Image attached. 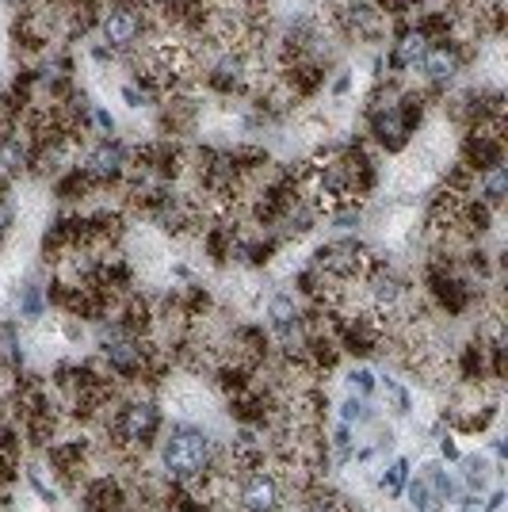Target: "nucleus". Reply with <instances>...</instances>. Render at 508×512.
Here are the masks:
<instances>
[{"instance_id":"6ab92c4d","label":"nucleus","mask_w":508,"mask_h":512,"mask_svg":"<svg viewBox=\"0 0 508 512\" xmlns=\"http://www.w3.org/2000/svg\"><path fill=\"white\" fill-rule=\"evenodd\" d=\"M405 4H409V8L417 12V8H421V4H428V0H405Z\"/></svg>"},{"instance_id":"423d86ee","label":"nucleus","mask_w":508,"mask_h":512,"mask_svg":"<svg viewBox=\"0 0 508 512\" xmlns=\"http://www.w3.org/2000/svg\"><path fill=\"white\" fill-rule=\"evenodd\" d=\"M474 199H482L486 207H493V211H501V203H505L508 195V165H493V169L478 172L474 176Z\"/></svg>"},{"instance_id":"6e6552de","label":"nucleus","mask_w":508,"mask_h":512,"mask_svg":"<svg viewBox=\"0 0 508 512\" xmlns=\"http://www.w3.org/2000/svg\"><path fill=\"white\" fill-rule=\"evenodd\" d=\"M43 314H46V287L35 283V279H27L20 287V318L39 321Z\"/></svg>"},{"instance_id":"ddd939ff","label":"nucleus","mask_w":508,"mask_h":512,"mask_svg":"<svg viewBox=\"0 0 508 512\" xmlns=\"http://www.w3.org/2000/svg\"><path fill=\"white\" fill-rule=\"evenodd\" d=\"M119 96H123V100H127V107H134V111L149 104V92L142 85H138V81H130V85L119 88Z\"/></svg>"},{"instance_id":"f03ea898","label":"nucleus","mask_w":508,"mask_h":512,"mask_svg":"<svg viewBox=\"0 0 508 512\" xmlns=\"http://www.w3.org/2000/svg\"><path fill=\"white\" fill-rule=\"evenodd\" d=\"M470 62V50L459 39H440L424 50V58L417 62L421 69V81H424V96H447V88L455 85V77L463 73V65Z\"/></svg>"},{"instance_id":"f3484780","label":"nucleus","mask_w":508,"mask_h":512,"mask_svg":"<svg viewBox=\"0 0 508 512\" xmlns=\"http://www.w3.org/2000/svg\"><path fill=\"white\" fill-rule=\"evenodd\" d=\"M440 455H444V459H463V455H459V448H455L451 440H440Z\"/></svg>"},{"instance_id":"9d476101","label":"nucleus","mask_w":508,"mask_h":512,"mask_svg":"<svg viewBox=\"0 0 508 512\" xmlns=\"http://www.w3.org/2000/svg\"><path fill=\"white\" fill-rule=\"evenodd\" d=\"M409 505H413L417 512H440V505H436V497H432V490H428L424 478H417V482L409 486Z\"/></svg>"},{"instance_id":"1a4fd4ad","label":"nucleus","mask_w":508,"mask_h":512,"mask_svg":"<svg viewBox=\"0 0 508 512\" xmlns=\"http://www.w3.org/2000/svg\"><path fill=\"white\" fill-rule=\"evenodd\" d=\"M325 218H329V226H333V230H340V234H352V230H360L363 211H360V203H344V207H337V211L325 214Z\"/></svg>"},{"instance_id":"20e7f679","label":"nucleus","mask_w":508,"mask_h":512,"mask_svg":"<svg viewBox=\"0 0 508 512\" xmlns=\"http://www.w3.org/2000/svg\"><path fill=\"white\" fill-rule=\"evenodd\" d=\"M237 505L241 512H279L283 509V490H279L276 474L272 470H245L237 478Z\"/></svg>"},{"instance_id":"7ed1b4c3","label":"nucleus","mask_w":508,"mask_h":512,"mask_svg":"<svg viewBox=\"0 0 508 512\" xmlns=\"http://www.w3.org/2000/svg\"><path fill=\"white\" fill-rule=\"evenodd\" d=\"M130 161H134V150H130L123 138H100L96 146H88L81 169H85L100 188H111V184H123V180H127Z\"/></svg>"},{"instance_id":"9b49d317","label":"nucleus","mask_w":508,"mask_h":512,"mask_svg":"<svg viewBox=\"0 0 508 512\" xmlns=\"http://www.w3.org/2000/svg\"><path fill=\"white\" fill-rule=\"evenodd\" d=\"M405 482H409V463H405V459H398L394 467L386 470V478H382V490L390 493V497H398V493L405 490Z\"/></svg>"},{"instance_id":"dca6fc26","label":"nucleus","mask_w":508,"mask_h":512,"mask_svg":"<svg viewBox=\"0 0 508 512\" xmlns=\"http://www.w3.org/2000/svg\"><path fill=\"white\" fill-rule=\"evenodd\" d=\"M88 58H92L96 65H115V62H119V54H115L111 46H104V43H92V46H88Z\"/></svg>"},{"instance_id":"0eeeda50","label":"nucleus","mask_w":508,"mask_h":512,"mask_svg":"<svg viewBox=\"0 0 508 512\" xmlns=\"http://www.w3.org/2000/svg\"><path fill=\"white\" fill-rule=\"evenodd\" d=\"M295 321H302V306H298L295 295H287V291L272 295V302H268V325H272V333L295 325Z\"/></svg>"},{"instance_id":"2eb2a0df","label":"nucleus","mask_w":508,"mask_h":512,"mask_svg":"<svg viewBox=\"0 0 508 512\" xmlns=\"http://www.w3.org/2000/svg\"><path fill=\"white\" fill-rule=\"evenodd\" d=\"M352 92V69H340L337 77H333V85H329V96L333 100H344Z\"/></svg>"},{"instance_id":"a211bd4d","label":"nucleus","mask_w":508,"mask_h":512,"mask_svg":"<svg viewBox=\"0 0 508 512\" xmlns=\"http://www.w3.org/2000/svg\"><path fill=\"white\" fill-rule=\"evenodd\" d=\"M237 4H245V8H264V0H237Z\"/></svg>"},{"instance_id":"4468645a","label":"nucleus","mask_w":508,"mask_h":512,"mask_svg":"<svg viewBox=\"0 0 508 512\" xmlns=\"http://www.w3.org/2000/svg\"><path fill=\"white\" fill-rule=\"evenodd\" d=\"M382 386H386V394H390L394 409H398V413H409V394H405V386H398L394 379H382Z\"/></svg>"},{"instance_id":"f257e3e1","label":"nucleus","mask_w":508,"mask_h":512,"mask_svg":"<svg viewBox=\"0 0 508 512\" xmlns=\"http://www.w3.org/2000/svg\"><path fill=\"white\" fill-rule=\"evenodd\" d=\"M214 463V444L211 436L199 425L176 421L161 440V470L172 482H195L203 478Z\"/></svg>"},{"instance_id":"39448f33","label":"nucleus","mask_w":508,"mask_h":512,"mask_svg":"<svg viewBox=\"0 0 508 512\" xmlns=\"http://www.w3.org/2000/svg\"><path fill=\"white\" fill-rule=\"evenodd\" d=\"M367 134H371V142H375L382 153H402L405 146L413 142V127L405 123V115L398 111V104L367 111Z\"/></svg>"},{"instance_id":"f8f14e48","label":"nucleus","mask_w":508,"mask_h":512,"mask_svg":"<svg viewBox=\"0 0 508 512\" xmlns=\"http://www.w3.org/2000/svg\"><path fill=\"white\" fill-rule=\"evenodd\" d=\"M348 386H352L356 398H371V394H375V375H371L367 367H352V371H348Z\"/></svg>"}]
</instances>
